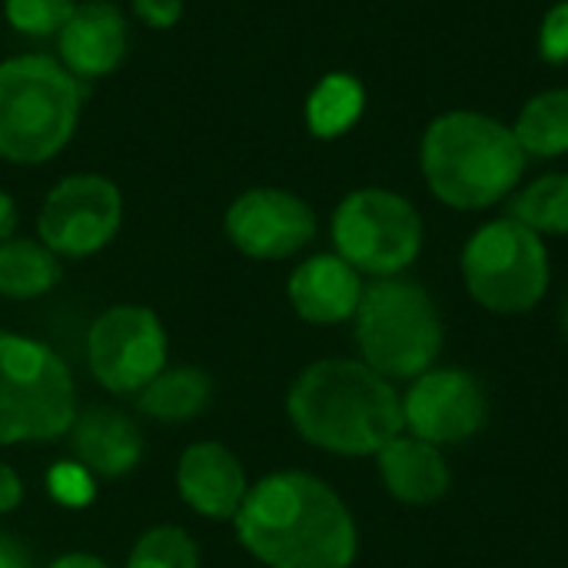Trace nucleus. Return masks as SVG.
Returning <instances> with one entry per match:
<instances>
[{
	"instance_id": "f257e3e1",
	"label": "nucleus",
	"mask_w": 568,
	"mask_h": 568,
	"mask_svg": "<svg viewBox=\"0 0 568 568\" xmlns=\"http://www.w3.org/2000/svg\"><path fill=\"white\" fill-rule=\"evenodd\" d=\"M233 529L266 568H349L359 552V529L343 496L303 469L250 483Z\"/></svg>"
},
{
	"instance_id": "f03ea898",
	"label": "nucleus",
	"mask_w": 568,
	"mask_h": 568,
	"mask_svg": "<svg viewBox=\"0 0 568 568\" xmlns=\"http://www.w3.org/2000/svg\"><path fill=\"white\" fill-rule=\"evenodd\" d=\"M286 416L303 443L333 456H376L406 433L403 396L363 359H316L290 383Z\"/></svg>"
},
{
	"instance_id": "7ed1b4c3",
	"label": "nucleus",
	"mask_w": 568,
	"mask_h": 568,
	"mask_svg": "<svg viewBox=\"0 0 568 568\" xmlns=\"http://www.w3.org/2000/svg\"><path fill=\"white\" fill-rule=\"evenodd\" d=\"M526 163L513 126L479 110H446L419 140V170L429 193L459 213L509 200L526 176Z\"/></svg>"
},
{
	"instance_id": "20e7f679",
	"label": "nucleus",
	"mask_w": 568,
	"mask_h": 568,
	"mask_svg": "<svg viewBox=\"0 0 568 568\" xmlns=\"http://www.w3.org/2000/svg\"><path fill=\"white\" fill-rule=\"evenodd\" d=\"M83 87L50 53L0 60V160L43 166L67 150L80 126Z\"/></svg>"
},
{
	"instance_id": "39448f33",
	"label": "nucleus",
	"mask_w": 568,
	"mask_h": 568,
	"mask_svg": "<svg viewBox=\"0 0 568 568\" xmlns=\"http://www.w3.org/2000/svg\"><path fill=\"white\" fill-rule=\"evenodd\" d=\"M77 409L70 363L37 336L0 329V449L63 439Z\"/></svg>"
},
{
	"instance_id": "423d86ee",
	"label": "nucleus",
	"mask_w": 568,
	"mask_h": 568,
	"mask_svg": "<svg viewBox=\"0 0 568 568\" xmlns=\"http://www.w3.org/2000/svg\"><path fill=\"white\" fill-rule=\"evenodd\" d=\"M359 359L379 376L416 379L443 349V320L429 290L406 276L366 283L353 316Z\"/></svg>"
},
{
	"instance_id": "0eeeda50",
	"label": "nucleus",
	"mask_w": 568,
	"mask_h": 568,
	"mask_svg": "<svg viewBox=\"0 0 568 568\" xmlns=\"http://www.w3.org/2000/svg\"><path fill=\"white\" fill-rule=\"evenodd\" d=\"M459 266L469 296L499 316L536 310L552 280L546 240L513 216L483 223L469 236Z\"/></svg>"
},
{
	"instance_id": "6e6552de",
	"label": "nucleus",
	"mask_w": 568,
	"mask_h": 568,
	"mask_svg": "<svg viewBox=\"0 0 568 568\" xmlns=\"http://www.w3.org/2000/svg\"><path fill=\"white\" fill-rule=\"evenodd\" d=\"M333 253L359 276H403L423 253V216L396 190L359 186L339 200L329 220Z\"/></svg>"
},
{
	"instance_id": "1a4fd4ad",
	"label": "nucleus",
	"mask_w": 568,
	"mask_h": 568,
	"mask_svg": "<svg viewBox=\"0 0 568 568\" xmlns=\"http://www.w3.org/2000/svg\"><path fill=\"white\" fill-rule=\"evenodd\" d=\"M83 359L90 376L110 396H136L153 383L170 359V336L163 320L143 303L106 306L83 336Z\"/></svg>"
},
{
	"instance_id": "9d476101",
	"label": "nucleus",
	"mask_w": 568,
	"mask_h": 568,
	"mask_svg": "<svg viewBox=\"0 0 568 568\" xmlns=\"http://www.w3.org/2000/svg\"><path fill=\"white\" fill-rule=\"evenodd\" d=\"M123 226V193L103 173H70L50 186L37 213V240L57 260H87Z\"/></svg>"
},
{
	"instance_id": "9b49d317",
	"label": "nucleus",
	"mask_w": 568,
	"mask_h": 568,
	"mask_svg": "<svg viewBox=\"0 0 568 568\" xmlns=\"http://www.w3.org/2000/svg\"><path fill=\"white\" fill-rule=\"evenodd\" d=\"M316 210L283 186H250L223 213L230 246L260 263L293 260L316 240Z\"/></svg>"
},
{
	"instance_id": "f8f14e48",
	"label": "nucleus",
	"mask_w": 568,
	"mask_h": 568,
	"mask_svg": "<svg viewBox=\"0 0 568 568\" xmlns=\"http://www.w3.org/2000/svg\"><path fill=\"white\" fill-rule=\"evenodd\" d=\"M403 423L409 436L433 446H456L479 436L489 423L483 383L466 369H426L403 396Z\"/></svg>"
},
{
	"instance_id": "ddd939ff",
	"label": "nucleus",
	"mask_w": 568,
	"mask_h": 568,
	"mask_svg": "<svg viewBox=\"0 0 568 568\" xmlns=\"http://www.w3.org/2000/svg\"><path fill=\"white\" fill-rule=\"evenodd\" d=\"M173 486L180 503L210 523H233L250 493L240 456L220 439L190 443L176 459Z\"/></svg>"
},
{
	"instance_id": "4468645a",
	"label": "nucleus",
	"mask_w": 568,
	"mask_h": 568,
	"mask_svg": "<svg viewBox=\"0 0 568 568\" xmlns=\"http://www.w3.org/2000/svg\"><path fill=\"white\" fill-rule=\"evenodd\" d=\"M130 23L113 0H80L57 33V60L77 80H100L123 67Z\"/></svg>"
},
{
	"instance_id": "2eb2a0df",
	"label": "nucleus",
	"mask_w": 568,
	"mask_h": 568,
	"mask_svg": "<svg viewBox=\"0 0 568 568\" xmlns=\"http://www.w3.org/2000/svg\"><path fill=\"white\" fill-rule=\"evenodd\" d=\"M73 459L100 479H123L143 463V429L136 416L120 406L93 403L77 409V419L67 433Z\"/></svg>"
},
{
	"instance_id": "dca6fc26",
	"label": "nucleus",
	"mask_w": 568,
	"mask_h": 568,
	"mask_svg": "<svg viewBox=\"0 0 568 568\" xmlns=\"http://www.w3.org/2000/svg\"><path fill=\"white\" fill-rule=\"evenodd\" d=\"M363 290V276L339 253H313L286 280V300L293 313L310 326L349 323Z\"/></svg>"
},
{
	"instance_id": "f3484780",
	"label": "nucleus",
	"mask_w": 568,
	"mask_h": 568,
	"mask_svg": "<svg viewBox=\"0 0 568 568\" xmlns=\"http://www.w3.org/2000/svg\"><path fill=\"white\" fill-rule=\"evenodd\" d=\"M376 473L386 493L406 506H433L449 493L453 483L443 449L406 433L376 453Z\"/></svg>"
},
{
	"instance_id": "a211bd4d",
	"label": "nucleus",
	"mask_w": 568,
	"mask_h": 568,
	"mask_svg": "<svg viewBox=\"0 0 568 568\" xmlns=\"http://www.w3.org/2000/svg\"><path fill=\"white\" fill-rule=\"evenodd\" d=\"M213 376L203 366H166L153 383H146L133 399L143 419L163 426H183L200 419L213 403Z\"/></svg>"
},
{
	"instance_id": "6ab92c4d",
	"label": "nucleus",
	"mask_w": 568,
	"mask_h": 568,
	"mask_svg": "<svg viewBox=\"0 0 568 568\" xmlns=\"http://www.w3.org/2000/svg\"><path fill=\"white\" fill-rule=\"evenodd\" d=\"M63 276V263L40 243L27 236H10L0 243V296L13 303L47 296Z\"/></svg>"
},
{
	"instance_id": "aec40b11",
	"label": "nucleus",
	"mask_w": 568,
	"mask_h": 568,
	"mask_svg": "<svg viewBox=\"0 0 568 568\" xmlns=\"http://www.w3.org/2000/svg\"><path fill=\"white\" fill-rule=\"evenodd\" d=\"M366 110V87L353 73H326L306 97V130L316 140L346 136Z\"/></svg>"
},
{
	"instance_id": "412c9836",
	"label": "nucleus",
	"mask_w": 568,
	"mask_h": 568,
	"mask_svg": "<svg viewBox=\"0 0 568 568\" xmlns=\"http://www.w3.org/2000/svg\"><path fill=\"white\" fill-rule=\"evenodd\" d=\"M526 156L556 160L568 153V87H549L529 97L513 123Z\"/></svg>"
},
{
	"instance_id": "4be33fe9",
	"label": "nucleus",
	"mask_w": 568,
	"mask_h": 568,
	"mask_svg": "<svg viewBox=\"0 0 568 568\" xmlns=\"http://www.w3.org/2000/svg\"><path fill=\"white\" fill-rule=\"evenodd\" d=\"M509 216L529 226L532 233L568 236V173H542L509 200Z\"/></svg>"
},
{
	"instance_id": "5701e85b",
	"label": "nucleus",
	"mask_w": 568,
	"mask_h": 568,
	"mask_svg": "<svg viewBox=\"0 0 568 568\" xmlns=\"http://www.w3.org/2000/svg\"><path fill=\"white\" fill-rule=\"evenodd\" d=\"M123 568H200V546L183 526H153L133 542Z\"/></svg>"
},
{
	"instance_id": "b1692460",
	"label": "nucleus",
	"mask_w": 568,
	"mask_h": 568,
	"mask_svg": "<svg viewBox=\"0 0 568 568\" xmlns=\"http://www.w3.org/2000/svg\"><path fill=\"white\" fill-rule=\"evenodd\" d=\"M80 0H3V17L20 37H57Z\"/></svg>"
},
{
	"instance_id": "393cba45",
	"label": "nucleus",
	"mask_w": 568,
	"mask_h": 568,
	"mask_svg": "<svg viewBox=\"0 0 568 568\" xmlns=\"http://www.w3.org/2000/svg\"><path fill=\"white\" fill-rule=\"evenodd\" d=\"M47 489L60 506H87L97 496V476L77 459H63L47 473Z\"/></svg>"
},
{
	"instance_id": "a878e982",
	"label": "nucleus",
	"mask_w": 568,
	"mask_h": 568,
	"mask_svg": "<svg viewBox=\"0 0 568 568\" xmlns=\"http://www.w3.org/2000/svg\"><path fill=\"white\" fill-rule=\"evenodd\" d=\"M539 57L552 67L568 63V0H556L539 27Z\"/></svg>"
},
{
	"instance_id": "bb28decb",
	"label": "nucleus",
	"mask_w": 568,
	"mask_h": 568,
	"mask_svg": "<svg viewBox=\"0 0 568 568\" xmlns=\"http://www.w3.org/2000/svg\"><path fill=\"white\" fill-rule=\"evenodd\" d=\"M140 23L150 30H173L183 20L186 0H130Z\"/></svg>"
},
{
	"instance_id": "cd10ccee",
	"label": "nucleus",
	"mask_w": 568,
	"mask_h": 568,
	"mask_svg": "<svg viewBox=\"0 0 568 568\" xmlns=\"http://www.w3.org/2000/svg\"><path fill=\"white\" fill-rule=\"evenodd\" d=\"M0 568H40L33 549L17 532L0 529Z\"/></svg>"
},
{
	"instance_id": "c85d7f7f",
	"label": "nucleus",
	"mask_w": 568,
	"mask_h": 568,
	"mask_svg": "<svg viewBox=\"0 0 568 568\" xmlns=\"http://www.w3.org/2000/svg\"><path fill=\"white\" fill-rule=\"evenodd\" d=\"M23 506V479L10 463H0V516H10Z\"/></svg>"
},
{
	"instance_id": "c756f323",
	"label": "nucleus",
	"mask_w": 568,
	"mask_h": 568,
	"mask_svg": "<svg viewBox=\"0 0 568 568\" xmlns=\"http://www.w3.org/2000/svg\"><path fill=\"white\" fill-rule=\"evenodd\" d=\"M43 568H113L106 559H100V556H93V552H63V556H57L50 566Z\"/></svg>"
},
{
	"instance_id": "7c9ffc66",
	"label": "nucleus",
	"mask_w": 568,
	"mask_h": 568,
	"mask_svg": "<svg viewBox=\"0 0 568 568\" xmlns=\"http://www.w3.org/2000/svg\"><path fill=\"white\" fill-rule=\"evenodd\" d=\"M17 220H20V213H17L13 196L7 190H0V243L17 236Z\"/></svg>"
},
{
	"instance_id": "2f4dec72",
	"label": "nucleus",
	"mask_w": 568,
	"mask_h": 568,
	"mask_svg": "<svg viewBox=\"0 0 568 568\" xmlns=\"http://www.w3.org/2000/svg\"><path fill=\"white\" fill-rule=\"evenodd\" d=\"M562 326H566V333H568V296H566V306H562Z\"/></svg>"
}]
</instances>
